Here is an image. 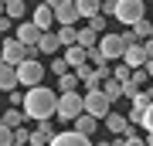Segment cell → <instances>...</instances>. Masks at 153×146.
<instances>
[{
  "label": "cell",
  "instance_id": "obj_9",
  "mask_svg": "<svg viewBox=\"0 0 153 146\" xmlns=\"http://www.w3.org/2000/svg\"><path fill=\"white\" fill-rule=\"evenodd\" d=\"M14 38L24 44V48H38V38H41V27H34V21H21L14 31Z\"/></svg>",
  "mask_w": 153,
  "mask_h": 146
},
{
  "label": "cell",
  "instance_id": "obj_37",
  "mask_svg": "<svg viewBox=\"0 0 153 146\" xmlns=\"http://www.w3.org/2000/svg\"><path fill=\"white\" fill-rule=\"evenodd\" d=\"M51 71H55V75H65V71H71V68L65 65V58H55L51 61Z\"/></svg>",
  "mask_w": 153,
  "mask_h": 146
},
{
  "label": "cell",
  "instance_id": "obj_3",
  "mask_svg": "<svg viewBox=\"0 0 153 146\" xmlns=\"http://www.w3.org/2000/svg\"><path fill=\"white\" fill-rule=\"evenodd\" d=\"M146 10L150 7L143 4V0H116V21L119 24H126V27H133L136 21H143V17H146Z\"/></svg>",
  "mask_w": 153,
  "mask_h": 146
},
{
  "label": "cell",
  "instance_id": "obj_12",
  "mask_svg": "<svg viewBox=\"0 0 153 146\" xmlns=\"http://www.w3.org/2000/svg\"><path fill=\"white\" fill-rule=\"evenodd\" d=\"M10 88H17V65L0 58V92H10Z\"/></svg>",
  "mask_w": 153,
  "mask_h": 146
},
{
  "label": "cell",
  "instance_id": "obj_33",
  "mask_svg": "<svg viewBox=\"0 0 153 146\" xmlns=\"http://www.w3.org/2000/svg\"><path fill=\"white\" fill-rule=\"evenodd\" d=\"M143 129H146V133H153V102L143 109Z\"/></svg>",
  "mask_w": 153,
  "mask_h": 146
},
{
  "label": "cell",
  "instance_id": "obj_21",
  "mask_svg": "<svg viewBox=\"0 0 153 146\" xmlns=\"http://www.w3.org/2000/svg\"><path fill=\"white\" fill-rule=\"evenodd\" d=\"M129 31H133V38H136V41L143 44V41H146L150 34H153V21H150V17H143V21H136V24L129 27Z\"/></svg>",
  "mask_w": 153,
  "mask_h": 146
},
{
  "label": "cell",
  "instance_id": "obj_18",
  "mask_svg": "<svg viewBox=\"0 0 153 146\" xmlns=\"http://www.w3.org/2000/svg\"><path fill=\"white\" fill-rule=\"evenodd\" d=\"M55 34H58L61 48H71V44H78V31H75V24H61Z\"/></svg>",
  "mask_w": 153,
  "mask_h": 146
},
{
  "label": "cell",
  "instance_id": "obj_11",
  "mask_svg": "<svg viewBox=\"0 0 153 146\" xmlns=\"http://www.w3.org/2000/svg\"><path fill=\"white\" fill-rule=\"evenodd\" d=\"M51 10H55V24H75V21H78L75 0H61V4H55Z\"/></svg>",
  "mask_w": 153,
  "mask_h": 146
},
{
  "label": "cell",
  "instance_id": "obj_31",
  "mask_svg": "<svg viewBox=\"0 0 153 146\" xmlns=\"http://www.w3.org/2000/svg\"><path fill=\"white\" fill-rule=\"evenodd\" d=\"M38 133H44V136L51 139V136H55L58 129H55V122H51V119H38Z\"/></svg>",
  "mask_w": 153,
  "mask_h": 146
},
{
  "label": "cell",
  "instance_id": "obj_42",
  "mask_svg": "<svg viewBox=\"0 0 153 146\" xmlns=\"http://www.w3.org/2000/svg\"><path fill=\"white\" fill-rule=\"evenodd\" d=\"M143 139H146V146H153V133H146V136H143Z\"/></svg>",
  "mask_w": 153,
  "mask_h": 146
},
{
  "label": "cell",
  "instance_id": "obj_13",
  "mask_svg": "<svg viewBox=\"0 0 153 146\" xmlns=\"http://www.w3.org/2000/svg\"><path fill=\"white\" fill-rule=\"evenodd\" d=\"M123 61H126L129 68H143V65H146V51H143V44H140V41L129 44V48L123 51Z\"/></svg>",
  "mask_w": 153,
  "mask_h": 146
},
{
  "label": "cell",
  "instance_id": "obj_34",
  "mask_svg": "<svg viewBox=\"0 0 153 146\" xmlns=\"http://www.w3.org/2000/svg\"><path fill=\"white\" fill-rule=\"evenodd\" d=\"M51 139H48V136H44V133H38V129H34L31 133V139H27V146H48Z\"/></svg>",
  "mask_w": 153,
  "mask_h": 146
},
{
  "label": "cell",
  "instance_id": "obj_2",
  "mask_svg": "<svg viewBox=\"0 0 153 146\" xmlns=\"http://www.w3.org/2000/svg\"><path fill=\"white\" fill-rule=\"evenodd\" d=\"M129 44H136V38H133V31H123V34H99V44H95V48L102 51L105 61H119L123 51L129 48Z\"/></svg>",
  "mask_w": 153,
  "mask_h": 146
},
{
  "label": "cell",
  "instance_id": "obj_14",
  "mask_svg": "<svg viewBox=\"0 0 153 146\" xmlns=\"http://www.w3.org/2000/svg\"><path fill=\"white\" fill-rule=\"evenodd\" d=\"M61 51V41H58V34H51V31H41V38H38V54H58Z\"/></svg>",
  "mask_w": 153,
  "mask_h": 146
},
{
  "label": "cell",
  "instance_id": "obj_7",
  "mask_svg": "<svg viewBox=\"0 0 153 146\" xmlns=\"http://www.w3.org/2000/svg\"><path fill=\"white\" fill-rule=\"evenodd\" d=\"M0 58L10 61V65H21V61L27 58V48H24L17 38H4V44H0Z\"/></svg>",
  "mask_w": 153,
  "mask_h": 146
},
{
  "label": "cell",
  "instance_id": "obj_23",
  "mask_svg": "<svg viewBox=\"0 0 153 146\" xmlns=\"http://www.w3.org/2000/svg\"><path fill=\"white\" fill-rule=\"evenodd\" d=\"M55 92H78V75H75V71L58 75V88H55Z\"/></svg>",
  "mask_w": 153,
  "mask_h": 146
},
{
  "label": "cell",
  "instance_id": "obj_4",
  "mask_svg": "<svg viewBox=\"0 0 153 146\" xmlns=\"http://www.w3.org/2000/svg\"><path fill=\"white\" fill-rule=\"evenodd\" d=\"M82 92H61L58 95V105H55V116L61 122H71L75 116H82Z\"/></svg>",
  "mask_w": 153,
  "mask_h": 146
},
{
  "label": "cell",
  "instance_id": "obj_36",
  "mask_svg": "<svg viewBox=\"0 0 153 146\" xmlns=\"http://www.w3.org/2000/svg\"><path fill=\"white\" fill-rule=\"evenodd\" d=\"M10 139H14V129H7V126L0 122V146H10Z\"/></svg>",
  "mask_w": 153,
  "mask_h": 146
},
{
  "label": "cell",
  "instance_id": "obj_19",
  "mask_svg": "<svg viewBox=\"0 0 153 146\" xmlns=\"http://www.w3.org/2000/svg\"><path fill=\"white\" fill-rule=\"evenodd\" d=\"M4 14L10 17V21H24L27 7H24V0H4Z\"/></svg>",
  "mask_w": 153,
  "mask_h": 146
},
{
  "label": "cell",
  "instance_id": "obj_40",
  "mask_svg": "<svg viewBox=\"0 0 153 146\" xmlns=\"http://www.w3.org/2000/svg\"><path fill=\"white\" fill-rule=\"evenodd\" d=\"M143 51H146V58H153V38H146V41H143Z\"/></svg>",
  "mask_w": 153,
  "mask_h": 146
},
{
  "label": "cell",
  "instance_id": "obj_22",
  "mask_svg": "<svg viewBox=\"0 0 153 146\" xmlns=\"http://www.w3.org/2000/svg\"><path fill=\"white\" fill-rule=\"evenodd\" d=\"M24 119H27V116H24V109H7L0 122H4L7 129H17V126H24Z\"/></svg>",
  "mask_w": 153,
  "mask_h": 146
},
{
  "label": "cell",
  "instance_id": "obj_25",
  "mask_svg": "<svg viewBox=\"0 0 153 146\" xmlns=\"http://www.w3.org/2000/svg\"><path fill=\"white\" fill-rule=\"evenodd\" d=\"M78 44H82V48H95V44H99V34L92 31V27H82V31H78Z\"/></svg>",
  "mask_w": 153,
  "mask_h": 146
},
{
  "label": "cell",
  "instance_id": "obj_17",
  "mask_svg": "<svg viewBox=\"0 0 153 146\" xmlns=\"http://www.w3.org/2000/svg\"><path fill=\"white\" fill-rule=\"evenodd\" d=\"M71 126H75V133L92 136V133L99 129V119H95V116H88V112H82V116H75V119H71Z\"/></svg>",
  "mask_w": 153,
  "mask_h": 146
},
{
  "label": "cell",
  "instance_id": "obj_44",
  "mask_svg": "<svg viewBox=\"0 0 153 146\" xmlns=\"http://www.w3.org/2000/svg\"><path fill=\"white\" fill-rule=\"evenodd\" d=\"M92 146H116V143H92Z\"/></svg>",
  "mask_w": 153,
  "mask_h": 146
},
{
  "label": "cell",
  "instance_id": "obj_1",
  "mask_svg": "<svg viewBox=\"0 0 153 146\" xmlns=\"http://www.w3.org/2000/svg\"><path fill=\"white\" fill-rule=\"evenodd\" d=\"M55 105H58V92L48 88V85L27 88V92H24V102H21L24 116L34 119V122H38V119H51V116H55Z\"/></svg>",
  "mask_w": 153,
  "mask_h": 146
},
{
  "label": "cell",
  "instance_id": "obj_8",
  "mask_svg": "<svg viewBox=\"0 0 153 146\" xmlns=\"http://www.w3.org/2000/svg\"><path fill=\"white\" fill-rule=\"evenodd\" d=\"M48 146H92V136H82L75 129H65V133H55Z\"/></svg>",
  "mask_w": 153,
  "mask_h": 146
},
{
  "label": "cell",
  "instance_id": "obj_38",
  "mask_svg": "<svg viewBox=\"0 0 153 146\" xmlns=\"http://www.w3.org/2000/svg\"><path fill=\"white\" fill-rule=\"evenodd\" d=\"M10 27H14V21L7 14H0V34H10Z\"/></svg>",
  "mask_w": 153,
  "mask_h": 146
},
{
  "label": "cell",
  "instance_id": "obj_6",
  "mask_svg": "<svg viewBox=\"0 0 153 146\" xmlns=\"http://www.w3.org/2000/svg\"><path fill=\"white\" fill-rule=\"evenodd\" d=\"M82 109H85L88 116H95V119H102V116L112 109V102L105 99L102 88H92V92H85V95H82Z\"/></svg>",
  "mask_w": 153,
  "mask_h": 146
},
{
  "label": "cell",
  "instance_id": "obj_10",
  "mask_svg": "<svg viewBox=\"0 0 153 146\" xmlns=\"http://www.w3.org/2000/svg\"><path fill=\"white\" fill-rule=\"evenodd\" d=\"M102 119H105V129H109L112 136H126V133H133V129H136V126H129V119H126V116L112 112V109L102 116Z\"/></svg>",
  "mask_w": 153,
  "mask_h": 146
},
{
  "label": "cell",
  "instance_id": "obj_5",
  "mask_svg": "<svg viewBox=\"0 0 153 146\" xmlns=\"http://www.w3.org/2000/svg\"><path fill=\"white\" fill-rule=\"evenodd\" d=\"M41 82H44V65L38 58H24L21 65H17V85L34 88V85H41Z\"/></svg>",
  "mask_w": 153,
  "mask_h": 146
},
{
  "label": "cell",
  "instance_id": "obj_39",
  "mask_svg": "<svg viewBox=\"0 0 153 146\" xmlns=\"http://www.w3.org/2000/svg\"><path fill=\"white\" fill-rule=\"evenodd\" d=\"M7 99H10L14 105H21V102H24V92H17V88H10V92H7Z\"/></svg>",
  "mask_w": 153,
  "mask_h": 146
},
{
  "label": "cell",
  "instance_id": "obj_15",
  "mask_svg": "<svg viewBox=\"0 0 153 146\" xmlns=\"http://www.w3.org/2000/svg\"><path fill=\"white\" fill-rule=\"evenodd\" d=\"M31 21H34V27H41V31H48V27L55 24V10H51L48 4H38V7H34V17H31Z\"/></svg>",
  "mask_w": 153,
  "mask_h": 146
},
{
  "label": "cell",
  "instance_id": "obj_46",
  "mask_svg": "<svg viewBox=\"0 0 153 146\" xmlns=\"http://www.w3.org/2000/svg\"><path fill=\"white\" fill-rule=\"evenodd\" d=\"M150 17H153V10H150Z\"/></svg>",
  "mask_w": 153,
  "mask_h": 146
},
{
  "label": "cell",
  "instance_id": "obj_24",
  "mask_svg": "<svg viewBox=\"0 0 153 146\" xmlns=\"http://www.w3.org/2000/svg\"><path fill=\"white\" fill-rule=\"evenodd\" d=\"M102 92H105V99H109V102H116V99L123 95V82H116V78L109 75V78L102 82Z\"/></svg>",
  "mask_w": 153,
  "mask_h": 146
},
{
  "label": "cell",
  "instance_id": "obj_41",
  "mask_svg": "<svg viewBox=\"0 0 153 146\" xmlns=\"http://www.w3.org/2000/svg\"><path fill=\"white\" fill-rule=\"evenodd\" d=\"M143 71H146V78H153V58H146V65H143Z\"/></svg>",
  "mask_w": 153,
  "mask_h": 146
},
{
  "label": "cell",
  "instance_id": "obj_26",
  "mask_svg": "<svg viewBox=\"0 0 153 146\" xmlns=\"http://www.w3.org/2000/svg\"><path fill=\"white\" fill-rule=\"evenodd\" d=\"M150 102H153V85H146V88H140V92L133 95V105H136V109H146Z\"/></svg>",
  "mask_w": 153,
  "mask_h": 146
},
{
  "label": "cell",
  "instance_id": "obj_28",
  "mask_svg": "<svg viewBox=\"0 0 153 146\" xmlns=\"http://www.w3.org/2000/svg\"><path fill=\"white\" fill-rule=\"evenodd\" d=\"M27 139H31V133L24 129V126H17V129H14V139H10V146H27Z\"/></svg>",
  "mask_w": 153,
  "mask_h": 146
},
{
  "label": "cell",
  "instance_id": "obj_16",
  "mask_svg": "<svg viewBox=\"0 0 153 146\" xmlns=\"http://www.w3.org/2000/svg\"><path fill=\"white\" fill-rule=\"evenodd\" d=\"M61 58H65L68 68H78V65H85V61H88V51L82 48V44H71V48H65V54H61Z\"/></svg>",
  "mask_w": 153,
  "mask_h": 146
},
{
  "label": "cell",
  "instance_id": "obj_35",
  "mask_svg": "<svg viewBox=\"0 0 153 146\" xmlns=\"http://www.w3.org/2000/svg\"><path fill=\"white\" fill-rule=\"evenodd\" d=\"M126 119H129V126H143V109H136V105H133Z\"/></svg>",
  "mask_w": 153,
  "mask_h": 146
},
{
  "label": "cell",
  "instance_id": "obj_29",
  "mask_svg": "<svg viewBox=\"0 0 153 146\" xmlns=\"http://www.w3.org/2000/svg\"><path fill=\"white\" fill-rule=\"evenodd\" d=\"M119 146H146V139H143L136 129H133V133H126V136H123V143H119Z\"/></svg>",
  "mask_w": 153,
  "mask_h": 146
},
{
  "label": "cell",
  "instance_id": "obj_43",
  "mask_svg": "<svg viewBox=\"0 0 153 146\" xmlns=\"http://www.w3.org/2000/svg\"><path fill=\"white\" fill-rule=\"evenodd\" d=\"M41 4H48V7H55V4H61V0H41Z\"/></svg>",
  "mask_w": 153,
  "mask_h": 146
},
{
  "label": "cell",
  "instance_id": "obj_20",
  "mask_svg": "<svg viewBox=\"0 0 153 146\" xmlns=\"http://www.w3.org/2000/svg\"><path fill=\"white\" fill-rule=\"evenodd\" d=\"M75 7H78V17H95L99 10H102V0H75Z\"/></svg>",
  "mask_w": 153,
  "mask_h": 146
},
{
  "label": "cell",
  "instance_id": "obj_45",
  "mask_svg": "<svg viewBox=\"0 0 153 146\" xmlns=\"http://www.w3.org/2000/svg\"><path fill=\"white\" fill-rule=\"evenodd\" d=\"M0 14H4V0H0Z\"/></svg>",
  "mask_w": 153,
  "mask_h": 146
},
{
  "label": "cell",
  "instance_id": "obj_32",
  "mask_svg": "<svg viewBox=\"0 0 153 146\" xmlns=\"http://www.w3.org/2000/svg\"><path fill=\"white\" fill-rule=\"evenodd\" d=\"M82 82H85V88H88V92H92V88H102V78L95 75V68H92V75H85Z\"/></svg>",
  "mask_w": 153,
  "mask_h": 146
},
{
  "label": "cell",
  "instance_id": "obj_27",
  "mask_svg": "<svg viewBox=\"0 0 153 146\" xmlns=\"http://www.w3.org/2000/svg\"><path fill=\"white\" fill-rule=\"evenodd\" d=\"M129 75H133V68H129V65H126V61L119 58V61H116V68H112V78H116V82H126Z\"/></svg>",
  "mask_w": 153,
  "mask_h": 146
},
{
  "label": "cell",
  "instance_id": "obj_30",
  "mask_svg": "<svg viewBox=\"0 0 153 146\" xmlns=\"http://www.w3.org/2000/svg\"><path fill=\"white\" fill-rule=\"evenodd\" d=\"M88 27H92L95 34H105V14H95V17H88Z\"/></svg>",
  "mask_w": 153,
  "mask_h": 146
}]
</instances>
